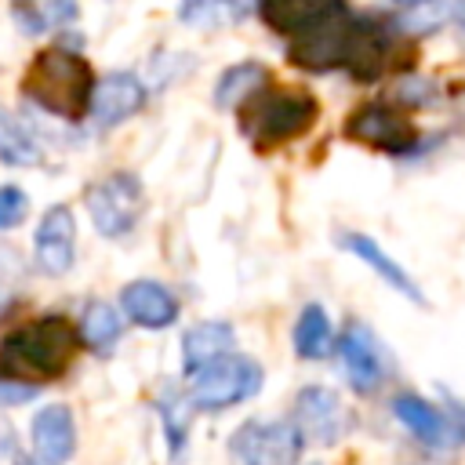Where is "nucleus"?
Masks as SVG:
<instances>
[{
    "label": "nucleus",
    "mask_w": 465,
    "mask_h": 465,
    "mask_svg": "<svg viewBox=\"0 0 465 465\" xmlns=\"http://www.w3.org/2000/svg\"><path fill=\"white\" fill-rule=\"evenodd\" d=\"M291 62L305 73L349 69L356 80H374L389 65V36L378 18L334 7L327 18L298 33L291 44Z\"/></svg>",
    "instance_id": "1"
},
{
    "label": "nucleus",
    "mask_w": 465,
    "mask_h": 465,
    "mask_svg": "<svg viewBox=\"0 0 465 465\" xmlns=\"http://www.w3.org/2000/svg\"><path fill=\"white\" fill-rule=\"evenodd\" d=\"M76 331L65 316H40L15 327L0 341V374L22 381H51L76 356Z\"/></svg>",
    "instance_id": "2"
},
{
    "label": "nucleus",
    "mask_w": 465,
    "mask_h": 465,
    "mask_svg": "<svg viewBox=\"0 0 465 465\" xmlns=\"http://www.w3.org/2000/svg\"><path fill=\"white\" fill-rule=\"evenodd\" d=\"M22 94L62 120H76L91 109L94 73L80 54H73L65 47H47L33 58V65L22 80Z\"/></svg>",
    "instance_id": "3"
},
{
    "label": "nucleus",
    "mask_w": 465,
    "mask_h": 465,
    "mask_svg": "<svg viewBox=\"0 0 465 465\" xmlns=\"http://www.w3.org/2000/svg\"><path fill=\"white\" fill-rule=\"evenodd\" d=\"M320 116V105L302 87H258L240 105V127L258 149L283 145L305 134Z\"/></svg>",
    "instance_id": "4"
},
{
    "label": "nucleus",
    "mask_w": 465,
    "mask_h": 465,
    "mask_svg": "<svg viewBox=\"0 0 465 465\" xmlns=\"http://www.w3.org/2000/svg\"><path fill=\"white\" fill-rule=\"evenodd\" d=\"M258 389H262V367L247 356L229 352V356L207 363L203 371H196L189 400L203 411H222V407H232V403L254 396Z\"/></svg>",
    "instance_id": "5"
},
{
    "label": "nucleus",
    "mask_w": 465,
    "mask_h": 465,
    "mask_svg": "<svg viewBox=\"0 0 465 465\" xmlns=\"http://www.w3.org/2000/svg\"><path fill=\"white\" fill-rule=\"evenodd\" d=\"M84 203H87V214L102 236H124L138 222L145 193H142V182L134 174L113 171L84 193Z\"/></svg>",
    "instance_id": "6"
},
{
    "label": "nucleus",
    "mask_w": 465,
    "mask_h": 465,
    "mask_svg": "<svg viewBox=\"0 0 465 465\" xmlns=\"http://www.w3.org/2000/svg\"><path fill=\"white\" fill-rule=\"evenodd\" d=\"M229 450L240 465H294L302 429L294 421H247L232 432Z\"/></svg>",
    "instance_id": "7"
},
{
    "label": "nucleus",
    "mask_w": 465,
    "mask_h": 465,
    "mask_svg": "<svg viewBox=\"0 0 465 465\" xmlns=\"http://www.w3.org/2000/svg\"><path fill=\"white\" fill-rule=\"evenodd\" d=\"M345 134L371 145V149H381V153H392V156H407L414 145H418V134L411 127V120L392 109V105H381V102H371V105H360L349 120H345Z\"/></svg>",
    "instance_id": "8"
},
{
    "label": "nucleus",
    "mask_w": 465,
    "mask_h": 465,
    "mask_svg": "<svg viewBox=\"0 0 465 465\" xmlns=\"http://www.w3.org/2000/svg\"><path fill=\"white\" fill-rule=\"evenodd\" d=\"M294 418H298L294 425L302 429V436H309L316 443H338L352 425V414L341 403V396L323 389V385H309L298 392Z\"/></svg>",
    "instance_id": "9"
},
{
    "label": "nucleus",
    "mask_w": 465,
    "mask_h": 465,
    "mask_svg": "<svg viewBox=\"0 0 465 465\" xmlns=\"http://www.w3.org/2000/svg\"><path fill=\"white\" fill-rule=\"evenodd\" d=\"M76 254V225H73V211L54 203L44 211L40 225H36V265L47 276H65Z\"/></svg>",
    "instance_id": "10"
},
{
    "label": "nucleus",
    "mask_w": 465,
    "mask_h": 465,
    "mask_svg": "<svg viewBox=\"0 0 465 465\" xmlns=\"http://www.w3.org/2000/svg\"><path fill=\"white\" fill-rule=\"evenodd\" d=\"M145 102V87L134 73H109L94 84V94H91V116L94 124L105 131V127H116L124 124L127 116H134Z\"/></svg>",
    "instance_id": "11"
},
{
    "label": "nucleus",
    "mask_w": 465,
    "mask_h": 465,
    "mask_svg": "<svg viewBox=\"0 0 465 465\" xmlns=\"http://www.w3.org/2000/svg\"><path fill=\"white\" fill-rule=\"evenodd\" d=\"M392 411H396V418L403 421V429H407L411 436H418L421 443H429V447H458V443L465 440V429H461L458 421H447V418H443L432 403H425L421 396L403 392V396L392 400Z\"/></svg>",
    "instance_id": "12"
},
{
    "label": "nucleus",
    "mask_w": 465,
    "mask_h": 465,
    "mask_svg": "<svg viewBox=\"0 0 465 465\" xmlns=\"http://www.w3.org/2000/svg\"><path fill=\"white\" fill-rule=\"evenodd\" d=\"M76 447L73 411L65 403H51L33 418V450L40 465H65Z\"/></svg>",
    "instance_id": "13"
},
{
    "label": "nucleus",
    "mask_w": 465,
    "mask_h": 465,
    "mask_svg": "<svg viewBox=\"0 0 465 465\" xmlns=\"http://www.w3.org/2000/svg\"><path fill=\"white\" fill-rule=\"evenodd\" d=\"M120 305H124L127 320L138 323V327H167V323L178 320V298L167 287L153 283V280L127 283L120 291Z\"/></svg>",
    "instance_id": "14"
},
{
    "label": "nucleus",
    "mask_w": 465,
    "mask_h": 465,
    "mask_svg": "<svg viewBox=\"0 0 465 465\" xmlns=\"http://www.w3.org/2000/svg\"><path fill=\"white\" fill-rule=\"evenodd\" d=\"M232 345H236V334H232V327H229V323H222V320H203V323H196V327L182 338L185 371H189V374L203 371L207 363H214V360L229 356V352H232Z\"/></svg>",
    "instance_id": "15"
},
{
    "label": "nucleus",
    "mask_w": 465,
    "mask_h": 465,
    "mask_svg": "<svg viewBox=\"0 0 465 465\" xmlns=\"http://www.w3.org/2000/svg\"><path fill=\"white\" fill-rule=\"evenodd\" d=\"M341 247H345L349 254H356L363 265H371V269H374L389 287H396V291H400V294H407L411 302L425 305V294L418 291V283H414V280H411V276H407V272H403V269H400V265H396V262H392V258H389V254H385L371 236H363V232H345V236H341Z\"/></svg>",
    "instance_id": "16"
},
{
    "label": "nucleus",
    "mask_w": 465,
    "mask_h": 465,
    "mask_svg": "<svg viewBox=\"0 0 465 465\" xmlns=\"http://www.w3.org/2000/svg\"><path fill=\"white\" fill-rule=\"evenodd\" d=\"M258 7L276 33H302L312 22L327 18L334 7H341V0H258Z\"/></svg>",
    "instance_id": "17"
},
{
    "label": "nucleus",
    "mask_w": 465,
    "mask_h": 465,
    "mask_svg": "<svg viewBox=\"0 0 465 465\" xmlns=\"http://www.w3.org/2000/svg\"><path fill=\"white\" fill-rule=\"evenodd\" d=\"M341 356H345V371H349V381L360 389V392H371L378 381H381V363H378V349L371 341V334L363 327H349L341 334Z\"/></svg>",
    "instance_id": "18"
},
{
    "label": "nucleus",
    "mask_w": 465,
    "mask_h": 465,
    "mask_svg": "<svg viewBox=\"0 0 465 465\" xmlns=\"http://www.w3.org/2000/svg\"><path fill=\"white\" fill-rule=\"evenodd\" d=\"M11 18L22 33L44 36L76 18V0H11Z\"/></svg>",
    "instance_id": "19"
},
{
    "label": "nucleus",
    "mask_w": 465,
    "mask_h": 465,
    "mask_svg": "<svg viewBox=\"0 0 465 465\" xmlns=\"http://www.w3.org/2000/svg\"><path fill=\"white\" fill-rule=\"evenodd\" d=\"M258 87H265V65L258 62H240V65H229L218 84H214V105L222 109H240Z\"/></svg>",
    "instance_id": "20"
},
{
    "label": "nucleus",
    "mask_w": 465,
    "mask_h": 465,
    "mask_svg": "<svg viewBox=\"0 0 465 465\" xmlns=\"http://www.w3.org/2000/svg\"><path fill=\"white\" fill-rule=\"evenodd\" d=\"M331 345H334V331H331L327 312L320 305H305L294 323V352L305 360H323Z\"/></svg>",
    "instance_id": "21"
},
{
    "label": "nucleus",
    "mask_w": 465,
    "mask_h": 465,
    "mask_svg": "<svg viewBox=\"0 0 465 465\" xmlns=\"http://www.w3.org/2000/svg\"><path fill=\"white\" fill-rule=\"evenodd\" d=\"M80 338L94 349V352H113L116 349V341H120V320H116V312H113V305H105V302H91L87 309H84V316H80Z\"/></svg>",
    "instance_id": "22"
},
{
    "label": "nucleus",
    "mask_w": 465,
    "mask_h": 465,
    "mask_svg": "<svg viewBox=\"0 0 465 465\" xmlns=\"http://www.w3.org/2000/svg\"><path fill=\"white\" fill-rule=\"evenodd\" d=\"M0 156L7 163H36V145L29 142V134L15 124L11 113L0 109Z\"/></svg>",
    "instance_id": "23"
},
{
    "label": "nucleus",
    "mask_w": 465,
    "mask_h": 465,
    "mask_svg": "<svg viewBox=\"0 0 465 465\" xmlns=\"http://www.w3.org/2000/svg\"><path fill=\"white\" fill-rule=\"evenodd\" d=\"M236 11L225 0H182V22L193 25H218V22H232Z\"/></svg>",
    "instance_id": "24"
},
{
    "label": "nucleus",
    "mask_w": 465,
    "mask_h": 465,
    "mask_svg": "<svg viewBox=\"0 0 465 465\" xmlns=\"http://www.w3.org/2000/svg\"><path fill=\"white\" fill-rule=\"evenodd\" d=\"M25 207H29V200H25L22 189H15V185H0V229L18 225V222L25 218Z\"/></svg>",
    "instance_id": "25"
},
{
    "label": "nucleus",
    "mask_w": 465,
    "mask_h": 465,
    "mask_svg": "<svg viewBox=\"0 0 465 465\" xmlns=\"http://www.w3.org/2000/svg\"><path fill=\"white\" fill-rule=\"evenodd\" d=\"M33 396H36V385H33V381L11 378V374L0 378V403H4V407H11V403H29Z\"/></svg>",
    "instance_id": "26"
},
{
    "label": "nucleus",
    "mask_w": 465,
    "mask_h": 465,
    "mask_svg": "<svg viewBox=\"0 0 465 465\" xmlns=\"http://www.w3.org/2000/svg\"><path fill=\"white\" fill-rule=\"evenodd\" d=\"M392 4H400V7H418V4H429V0H392Z\"/></svg>",
    "instance_id": "27"
},
{
    "label": "nucleus",
    "mask_w": 465,
    "mask_h": 465,
    "mask_svg": "<svg viewBox=\"0 0 465 465\" xmlns=\"http://www.w3.org/2000/svg\"><path fill=\"white\" fill-rule=\"evenodd\" d=\"M18 465H33V461H18Z\"/></svg>",
    "instance_id": "28"
},
{
    "label": "nucleus",
    "mask_w": 465,
    "mask_h": 465,
    "mask_svg": "<svg viewBox=\"0 0 465 465\" xmlns=\"http://www.w3.org/2000/svg\"><path fill=\"white\" fill-rule=\"evenodd\" d=\"M309 465H320V461H309Z\"/></svg>",
    "instance_id": "29"
},
{
    "label": "nucleus",
    "mask_w": 465,
    "mask_h": 465,
    "mask_svg": "<svg viewBox=\"0 0 465 465\" xmlns=\"http://www.w3.org/2000/svg\"><path fill=\"white\" fill-rule=\"evenodd\" d=\"M0 309H4V305H0Z\"/></svg>",
    "instance_id": "30"
}]
</instances>
